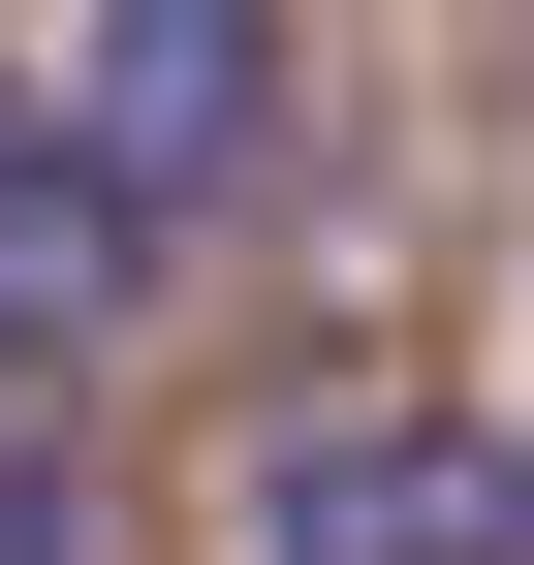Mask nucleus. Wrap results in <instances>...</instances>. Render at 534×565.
Segmentation results:
<instances>
[{
    "instance_id": "f257e3e1",
    "label": "nucleus",
    "mask_w": 534,
    "mask_h": 565,
    "mask_svg": "<svg viewBox=\"0 0 534 565\" xmlns=\"http://www.w3.org/2000/svg\"><path fill=\"white\" fill-rule=\"evenodd\" d=\"M32 126L95 158V221H126V252H189L252 158H284V0H63Z\"/></svg>"
},
{
    "instance_id": "f03ea898",
    "label": "nucleus",
    "mask_w": 534,
    "mask_h": 565,
    "mask_svg": "<svg viewBox=\"0 0 534 565\" xmlns=\"http://www.w3.org/2000/svg\"><path fill=\"white\" fill-rule=\"evenodd\" d=\"M252 565H534V440H440V408H314L252 471Z\"/></svg>"
},
{
    "instance_id": "7ed1b4c3",
    "label": "nucleus",
    "mask_w": 534,
    "mask_h": 565,
    "mask_svg": "<svg viewBox=\"0 0 534 565\" xmlns=\"http://www.w3.org/2000/svg\"><path fill=\"white\" fill-rule=\"evenodd\" d=\"M126 282H158V252L95 221V158H63V126H32V63H0V377H95V345H126Z\"/></svg>"
},
{
    "instance_id": "20e7f679",
    "label": "nucleus",
    "mask_w": 534,
    "mask_h": 565,
    "mask_svg": "<svg viewBox=\"0 0 534 565\" xmlns=\"http://www.w3.org/2000/svg\"><path fill=\"white\" fill-rule=\"evenodd\" d=\"M0 565H95V503H63V471H32V440H0Z\"/></svg>"
}]
</instances>
